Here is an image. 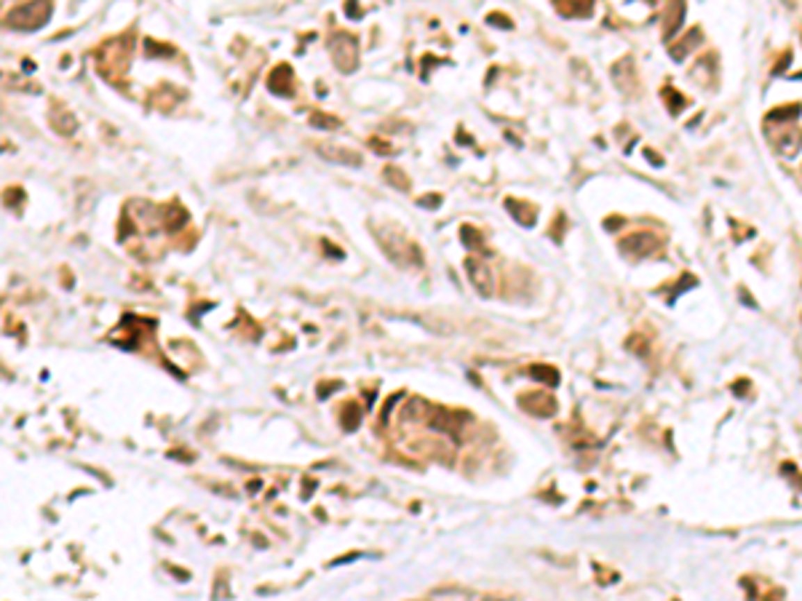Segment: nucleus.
Listing matches in <instances>:
<instances>
[{
	"label": "nucleus",
	"mask_w": 802,
	"mask_h": 601,
	"mask_svg": "<svg viewBox=\"0 0 802 601\" xmlns=\"http://www.w3.org/2000/svg\"><path fill=\"white\" fill-rule=\"evenodd\" d=\"M129 56H131L129 38H115V40H107L97 51V65L102 69V75L115 81L120 72H126V67H129Z\"/></svg>",
	"instance_id": "1"
},
{
	"label": "nucleus",
	"mask_w": 802,
	"mask_h": 601,
	"mask_svg": "<svg viewBox=\"0 0 802 601\" xmlns=\"http://www.w3.org/2000/svg\"><path fill=\"white\" fill-rule=\"evenodd\" d=\"M51 17V0H30L6 14V24L14 30H38Z\"/></svg>",
	"instance_id": "2"
},
{
	"label": "nucleus",
	"mask_w": 802,
	"mask_h": 601,
	"mask_svg": "<svg viewBox=\"0 0 802 601\" xmlns=\"http://www.w3.org/2000/svg\"><path fill=\"white\" fill-rule=\"evenodd\" d=\"M329 51L340 72H353L359 65V40L351 33H335L329 38Z\"/></svg>",
	"instance_id": "3"
},
{
	"label": "nucleus",
	"mask_w": 802,
	"mask_h": 601,
	"mask_svg": "<svg viewBox=\"0 0 802 601\" xmlns=\"http://www.w3.org/2000/svg\"><path fill=\"white\" fill-rule=\"evenodd\" d=\"M465 270H468L471 283L476 286V292H481L484 297H492V294H495V275H492L487 262H481V259L476 257H468L465 259Z\"/></svg>",
	"instance_id": "4"
},
{
	"label": "nucleus",
	"mask_w": 802,
	"mask_h": 601,
	"mask_svg": "<svg viewBox=\"0 0 802 601\" xmlns=\"http://www.w3.org/2000/svg\"><path fill=\"white\" fill-rule=\"evenodd\" d=\"M620 249L632 257H650L658 249V238L652 233H634V236L620 240Z\"/></svg>",
	"instance_id": "5"
},
{
	"label": "nucleus",
	"mask_w": 802,
	"mask_h": 601,
	"mask_svg": "<svg viewBox=\"0 0 802 601\" xmlns=\"http://www.w3.org/2000/svg\"><path fill=\"white\" fill-rule=\"evenodd\" d=\"M522 406L535 417H551L556 412V401L546 393H527L522 398Z\"/></svg>",
	"instance_id": "6"
},
{
	"label": "nucleus",
	"mask_w": 802,
	"mask_h": 601,
	"mask_svg": "<svg viewBox=\"0 0 802 601\" xmlns=\"http://www.w3.org/2000/svg\"><path fill=\"white\" fill-rule=\"evenodd\" d=\"M319 155L332 160V163H342V166H361V155L356 150L348 147H332V145H319Z\"/></svg>",
	"instance_id": "7"
},
{
	"label": "nucleus",
	"mask_w": 802,
	"mask_h": 601,
	"mask_svg": "<svg viewBox=\"0 0 802 601\" xmlns=\"http://www.w3.org/2000/svg\"><path fill=\"white\" fill-rule=\"evenodd\" d=\"M291 69L289 65H278V67L271 72V78H268V88L273 91V94H278V97H291Z\"/></svg>",
	"instance_id": "8"
},
{
	"label": "nucleus",
	"mask_w": 802,
	"mask_h": 601,
	"mask_svg": "<svg viewBox=\"0 0 802 601\" xmlns=\"http://www.w3.org/2000/svg\"><path fill=\"white\" fill-rule=\"evenodd\" d=\"M554 3H556L559 14L570 19L588 17V14H591V6H594L591 0H554Z\"/></svg>",
	"instance_id": "9"
},
{
	"label": "nucleus",
	"mask_w": 802,
	"mask_h": 601,
	"mask_svg": "<svg viewBox=\"0 0 802 601\" xmlns=\"http://www.w3.org/2000/svg\"><path fill=\"white\" fill-rule=\"evenodd\" d=\"M51 126L59 131V134H72L75 129H78V120H75V115L70 113V110H65V107H54L51 110Z\"/></svg>",
	"instance_id": "10"
},
{
	"label": "nucleus",
	"mask_w": 802,
	"mask_h": 601,
	"mask_svg": "<svg viewBox=\"0 0 802 601\" xmlns=\"http://www.w3.org/2000/svg\"><path fill=\"white\" fill-rule=\"evenodd\" d=\"M698 40H700L698 30H690V33L684 35L680 43H674V46H671V51H668V53H671V59H677V62L687 59V53H690L693 49H696V46H698Z\"/></svg>",
	"instance_id": "11"
},
{
	"label": "nucleus",
	"mask_w": 802,
	"mask_h": 601,
	"mask_svg": "<svg viewBox=\"0 0 802 601\" xmlns=\"http://www.w3.org/2000/svg\"><path fill=\"white\" fill-rule=\"evenodd\" d=\"M800 147H802V131L800 129H789V131H784L781 139H778V150H781L786 158H794Z\"/></svg>",
	"instance_id": "12"
},
{
	"label": "nucleus",
	"mask_w": 802,
	"mask_h": 601,
	"mask_svg": "<svg viewBox=\"0 0 802 601\" xmlns=\"http://www.w3.org/2000/svg\"><path fill=\"white\" fill-rule=\"evenodd\" d=\"M506 206L513 211V220L522 224H527V227H532L535 224V208L529 206V204H519V201H506Z\"/></svg>",
	"instance_id": "13"
},
{
	"label": "nucleus",
	"mask_w": 802,
	"mask_h": 601,
	"mask_svg": "<svg viewBox=\"0 0 802 601\" xmlns=\"http://www.w3.org/2000/svg\"><path fill=\"white\" fill-rule=\"evenodd\" d=\"M682 17H684V3L680 0V8H677V14H674V6H671V14H668V19H666V38H671V33H677L680 30V24H682Z\"/></svg>",
	"instance_id": "14"
},
{
	"label": "nucleus",
	"mask_w": 802,
	"mask_h": 601,
	"mask_svg": "<svg viewBox=\"0 0 802 601\" xmlns=\"http://www.w3.org/2000/svg\"><path fill=\"white\" fill-rule=\"evenodd\" d=\"M529 374H532L535 379H543V382L548 379V385H559V372L551 369V366H532Z\"/></svg>",
	"instance_id": "15"
},
{
	"label": "nucleus",
	"mask_w": 802,
	"mask_h": 601,
	"mask_svg": "<svg viewBox=\"0 0 802 601\" xmlns=\"http://www.w3.org/2000/svg\"><path fill=\"white\" fill-rule=\"evenodd\" d=\"M385 179H388L391 185H396L399 190H410V179H407L404 174L399 172V169H393V166H388V169H385Z\"/></svg>",
	"instance_id": "16"
},
{
	"label": "nucleus",
	"mask_w": 802,
	"mask_h": 601,
	"mask_svg": "<svg viewBox=\"0 0 802 601\" xmlns=\"http://www.w3.org/2000/svg\"><path fill=\"white\" fill-rule=\"evenodd\" d=\"M800 115V104H786V110H773L768 118L770 120H792Z\"/></svg>",
	"instance_id": "17"
},
{
	"label": "nucleus",
	"mask_w": 802,
	"mask_h": 601,
	"mask_svg": "<svg viewBox=\"0 0 802 601\" xmlns=\"http://www.w3.org/2000/svg\"><path fill=\"white\" fill-rule=\"evenodd\" d=\"M310 126H321V129H337V126H340V120L329 118V115H321V113H313V115H310Z\"/></svg>",
	"instance_id": "18"
},
{
	"label": "nucleus",
	"mask_w": 802,
	"mask_h": 601,
	"mask_svg": "<svg viewBox=\"0 0 802 601\" xmlns=\"http://www.w3.org/2000/svg\"><path fill=\"white\" fill-rule=\"evenodd\" d=\"M460 233H463V243H465V246H471V249H474V246H481V236H479L471 224L460 227Z\"/></svg>",
	"instance_id": "19"
},
{
	"label": "nucleus",
	"mask_w": 802,
	"mask_h": 601,
	"mask_svg": "<svg viewBox=\"0 0 802 601\" xmlns=\"http://www.w3.org/2000/svg\"><path fill=\"white\" fill-rule=\"evenodd\" d=\"M356 404H348V420H345V428L351 430L353 425H359V409H353Z\"/></svg>",
	"instance_id": "20"
},
{
	"label": "nucleus",
	"mask_w": 802,
	"mask_h": 601,
	"mask_svg": "<svg viewBox=\"0 0 802 601\" xmlns=\"http://www.w3.org/2000/svg\"><path fill=\"white\" fill-rule=\"evenodd\" d=\"M490 22H492V24H503V27H511L508 17H500V14H490Z\"/></svg>",
	"instance_id": "21"
}]
</instances>
